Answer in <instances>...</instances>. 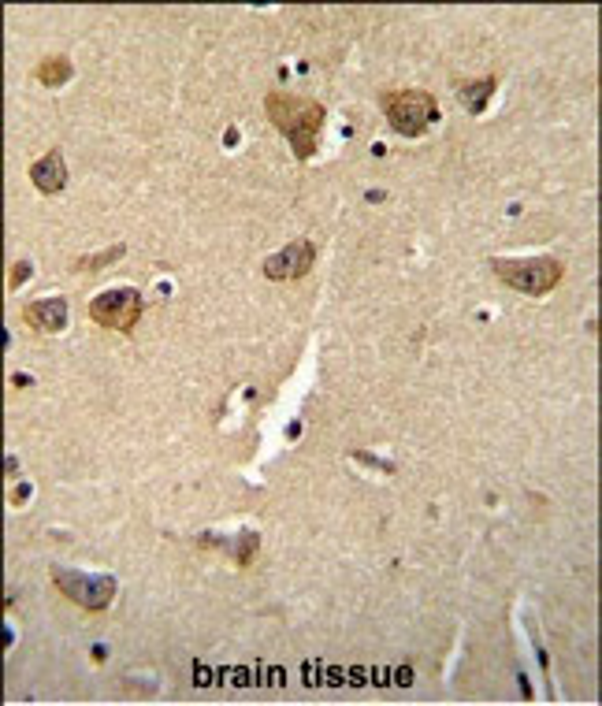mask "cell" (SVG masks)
Returning a JSON list of instances; mask_svg holds the SVG:
<instances>
[{
    "mask_svg": "<svg viewBox=\"0 0 602 706\" xmlns=\"http://www.w3.org/2000/svg\"><path fill=\"white\" fill-rule=\"evenodd\" d=\"M316 261V246L309 238H294L290 246H283L279 253H272L268 261H264V275L268 279H301V275H309Z\"/></svg>",
    "mask_w": 602,
    "mask_h": 706,
    "instance_id": "6",
    "label": "cell"
},
{
    "mask_svg": "<svg viewBox=\"0 0 602 706\" xmlns=\"http://www.w3.org/2000/svg\"><path fill=\"white\" fill-rule=\"evenodd\" d=\"M27 275H30V264H27V261H19V268L12 272V287H19V283H23Z\"/></svg>",
    "mask_w": 602,
    "mask_h": 706,
    "instance_id": "13",
    "label": "cell"
},
{
    "mask_svg": "<svg viewBox=\"0 0 602 706\" xmlns=\"http://www.w3.org/2000/svg\"><path fill=\"white\" fill-rule=\"evenodd\" d=\"M495 275L528 298H539L562 283L565 268L554 257H524V261H495Z\"/></svg>",
    "mask_w": 602,
    "mask_h": 706,
    "instance_id": "3",
    "label": "cell"
},
{
    "mask_svg": "<svg viewBox=\"0 0 602 706\" xmlns=\"http://www.w3.org/2000/svg\"><path fill=\"white\" fill-rule=\"evenodd\" d=\"M30 179L38 186L41 194H60L67 186V164H64V153L53 149V153H45L41 160L30 164Z\"/></svg>",
    "mask_w": 602,
    "mask_h": 706,
    "instance_id": "7",
    "label": "cell"
},
{
    "mask_svg": "<svg viewBox=\"0 0 602 706\" xmlns=\"http://www.w3.org/2000/svg\"><path fill=\"white\" fill-rule=\"evenodd\" d=\"M142 313H145V298L134 287L105 290V294H97V298L90 301V320L93 324L112 327V331H123V335H131L134 324L142 320Z\"/></svg>",
    "mask_w": 602,
    "mask_h": 706,
    "instance_id": "4",
    "label": "cell"
},
{
    "mask_svg": "<svg viewBox=\"0 0 602 706\" xmlns=\"http://www.w3.org/2000/svg\"><path fill=\"white\" fill-rule=\"evenodd\" d=\"M12 383H15V387H30V376H23V372H15Z\"/></svg>",
    "mask_w": 602,
    "mask_h": 706,
    "instance_id": "14",
    "label": "cell"
},
{
    "mask_svg": "<svg viewBox=\"0 0 602 706\" xmlns=\"http://www.w3.org/2000/svg\"><path fill=\"white\" fill-rule=\"evenodd\" d=\"M123 253H127V246H112L108 253H97V257H79V264H75V268H79V272H101L105 264L119 261Z\"/></svg>",
    "mask_w": 602,
    "mask_h": 706,
    "instance_id": "11",
    "label": "cell"
},
{
    "mask_svg": "<svg viewBox=\"0 0 602 706\" xmlns=\"http://www.w3.org/2000/svg\"><path fill=\"white\" fill-rule=\"evenodd\" d=\"M495 86H498L495 75H487V79H480V82H465V86H461V101H465V108H469L472 116H480V112H484L487 101H491V93H495Z\"/></svg>",
    "mask_w": 602,
    "mask_h": 706,
    "instance_id": "9",
    "label": "cell"
},
{
    "mask_svg": "<svg viewBox=\"0 0 602 706\" xmlns=\"http://www.w3.org/2000/svg\"><path fill=\"white\" fill-rule=\"evenodd\" d=\"M34 75H38L41 86L56 90V86H64V82L71 79V60H67V56H49V60L34 71Z\"/></svg>",
    "mask_w": 602,
    "mask_h": 706,
    "instance_id": "10",
    "label": "cell"
},
{
    "mask_svg": "<svg viewBox=\"0 0 602 706\" xmlns=\"http://www.w3.org/2000/svg\"><path fill=\"white\" fill-rule=\"evenodd\" d=\"M380 105L387 123L406 138H424L439 119V105L428 90H387L380 93Z\"/></svg>",
    "mask_w": 602,
    "mask_h": 706,
    "instance_id": "2",
    "label": "cell"
},
{
    "mask_svg": "<svg viewBox=\"0 0 602 706\" xmlns=\"http://www.w3.org/2000/svg\"><path fill=\"white\" fill-rule=\"evenodd\" d=\"M23 320H27L34 331H64V324H67V301L64 298L30 301L27 309H23Z\"/></svg>",
    "mask_w": 602,
    "mask_h": 706,
    "instance_id": "8",
    "label": "cell"
},
{
    "mask_svg": "<svg viewBox=\"0 0 602 706\" xmlns=\"http://www.w3.org/2000/svg\"><path fill=\"white\" fill-rule=\"evenodd\" d=\"M264 112L272 119L279 131L287 134V142L294 145V157L309 160L316 153V142H320V127H324V105L313 101V97H298V93H283L275 90L264 97Z\"/></svg>",
    "mask_w": 602,
    "mask_h": 706,
    "instance_id": "1",
    "label": "cell"
},
{
    "mask_svg": "<svg viewBox=\"0 0 602 706\" xmlns=\"http://www.w3.org/2000/svg\"><path fill=\"white\" fill-rule=\"evenodd\" d=\"M53 584L71 602L86 606V610H105L108 602H112V595H116V580L112 576L75 573V569H64V565H53Z\"/></svg>",
    "mask_w": 602,
    "mask_h": 706,
    "instance_id": "5",
    "label": "cell"
},
{
    "mask_svg": "<svg viewBox=\"0 0 602 706\" xmlns=\"http://www.w3.org/2000/svg\"><path fill=\"white\" fill-rule=\"evenodd\" d=\"M253 550H257V532H246V539H235V562L246 565L253 558Z\"/></svg>",
    "mask_w": 602,
    "mask_h": 706,
    "instance_id": "12",
    "label": "cell"
}]
</instances>
